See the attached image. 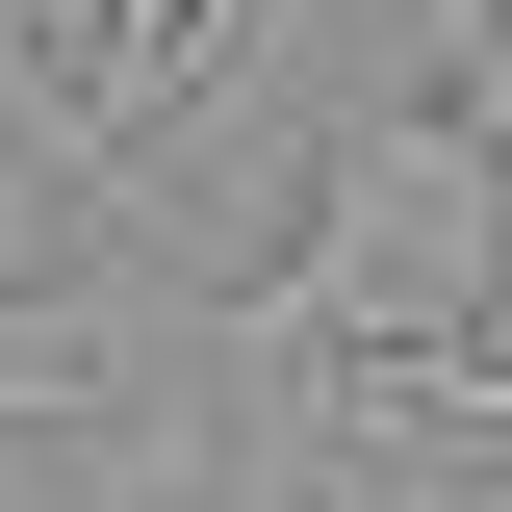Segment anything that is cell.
I'll use <instances>...</instances> for the list:
<instances>
[{"instance_id":"obj_1","label":"cell","mask_w":512,"mask_h":512,"mask_svg":"<svg viewBox=\"0 0 512 512\" xmlns=\"http://www.w3.org/2000/svg\"><path fill=\"white\" fill-rule=\"evenodd\" d=\"M487 308H512V154H487V103L333 128L308 154V231L256 256V333L333 359V384H384V359H461Z\"/></svg>"},{"instance_id":"obj_2","label":"cell","mask_w":512,"mask_h":512,"mask_svg":"<svg viewBox=\"0 0 512 512\" xmlns=\"http://www.w3.org/2000/svg\"><path fill=\"white\" fill-rule=\"evenodd\" d=\"M103 384H128L103 308H0V436H52V410H103Z\"/></svg>"},{"instance_id":"obj_3","label":"cell","mask_w":512,"mask_h":512,"mask_svg":"<svg viewBox=\"0 0 512 512\" xmlns=\"http://www.w3.org/2000/svg\"><path fill=\"white\" fill-rule=\"evenodd\" d=\"M205 77V0H103V128H154ZM103 128H77V154H103Z\"/></svg>"},{"instance_id":"obj_4","label":"cell","mask_w":512,"mask_h":512,"mask_svg":"<svg viewBox=\"0 0 512 512\" xmlns=\"http://www.w3.org/2000/svg\"><path fill=\"white\" fill-rule=\"evenodd\" d=\"M487 154H512V77H487Z\"/></svg>"}]
</instances>
